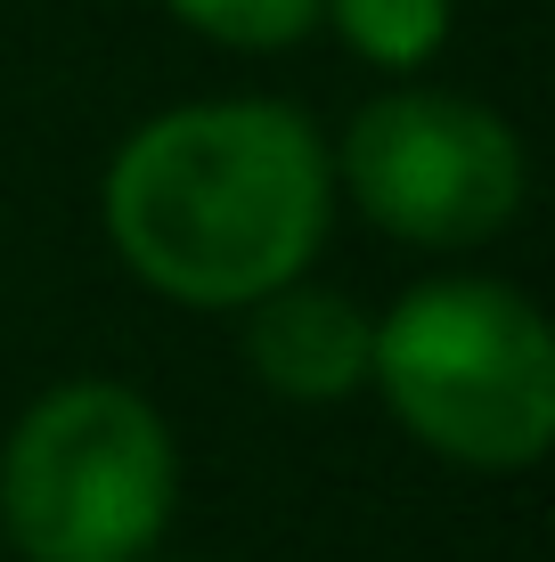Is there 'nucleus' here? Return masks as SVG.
Returning <instances> with one entry per match:
<instances>
[{
    "mask_svg": "<svg viewBox=\"0 0 555 562\" xmlns=\"http://www.w3.org/2000/svg\"><path fill=\"white\" fill-rule=\"evenodd\" d=\"M99 221L147 294L245 310L319 261L335 164L319 123L286 99H188L114 147Z\"/></svg>",
    "mask_w": 555,
    "mask_h": 562,
    "instance_id": "1",
    "label": "nucleus"
},
{
    "mask_svg": "<svg viewBox=\"0 0 555 562\" xmlns=\"http://www.w3.org/2000/svg\"><path fill=\"white\" fill-rule=\"evenodd\" d=\"M368 383L417 449L466 473H531L555 440V335L507 278H417L376 318Z\"/></svg>",
    "mask_w": 555,
    "mask_h": 562,
    "instance_id": "2",
    "label": "nucleus"
},
{
    "mask_svg": "<svg viewBox=\"0 0 555 562\" xmlns=\"http://www.w3.org/2000/svg\"><path fill=\"white\" fill-rule=\"evenodd\" d=\"M180 506V440L114 375H66L0 440V530L16 562H147Z\"/></svg>",
    "mask_w": 555,
    "mask_h": 562,
    "instance_id": "3",
    "label": "nucleus"
},
{
    "mask_svg": "<svg viewBox=\"0 0 555 562\" xmlns=\"http://www.w3.org/2000/svg\"><path fill=\"white\" fill-rule=\"evenodd\" d=\"M328 164L335 188L359 204V221L417 254L490 245L531 188V155L507 114L425 82L368 99L328 147Z\"/></svg>",
    "mask_w": 555,
    "mask_h": 562,
    "instance_id": "4",
    "label": "nucleus"
},
{
    "mask_svg": "<svg viewBox=\"0 0 555 562\" xmlns=\"http://www.w3.org/2000/svg\"><path fill=\"white\" fill-rule=\"evenodd\" d=\"M368 351H376V318L335 285L286 278L262 302H245V367L270 400L335 408V400L368 392Z\"/></svg>",
    "mask_w": 555,
    "mask_h": 562,
    "instance_id": "5",
    "label": "nucleus"
},
{
    "mask_svg": "<svg viewBox=\"0 0 555 562\" xmlns=\"http://www.w3.org/2000/svg\"><path fill=\"white\" fill-rule=\"evenodd\" d=\"M449 0H328L319 25L343 33V49L385 74H425L449 42Z\"/></svg>",
    "mask_w": 555,
    "mask_h": 562,
    "instance_id": "6",
    "label": "nucleus"
},
{
    "mask_svg": "<svg viewBox=\"0 0 555 562\" xmlns=\"http://www.w3.org/2000/svg\"><path fill=\"white\" fill-rule=\"evenodd\" d=\"M164 9L221 49H295L328 0H164Z\"/></svg>",
    "mask_w": 555,
    "mask_h": 562,
    "instance_id": "7",
    "label": "nucleus"
}]
</instances>
